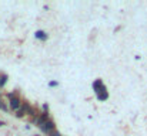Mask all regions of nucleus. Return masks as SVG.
<instances>
[{"label": "nucleus", "mask_w": 147, "mask_h": 136, "mask_svg": "<svg viewBox=\"0 0 147 136\" xmlns=\"http://www.w3.org/2000/svg\"><path fill=\"white\" fill-rule=\"evenodd\" d=\"M42 129H43L45 132L50 133V132H53V131H54V123H53L51 121H46V122H45V125L42 126Z\"/></svg>", "instance_id": "1"}, {"label": "nucleus", "mask_w": 147, "mask_h": 136, "mask_svg": "<svg viewBox=\"0 0 147 136\" xmlns=\"http://www.w3.org/2000/svg\"><path fill=\"white\" fill-rule=\"evenodd\" d=\"M9 96H10V106H11L13 109H17V108L20 106V101H19L16 96H13L11 94H10Z\"/></svg>", "instance_id": "2"}, {"label": "nucleus", "mask_w": 147, "mask_h": 136, "mask_svg": "<svg viewBox=\"0 0 147 136\" xmlns=\"http://www.w3.org/2000/svg\"><path fill=\"white\" fill-rule=\"evenodd\" d=\"M103 88H104V85L101 84V81H96V82L93 84V90H94V92H96V94H98V92L103 90Z\"/></svg>", "instance_id": "3"}, {"label": "nucleus", "mask_w": 147, "mask_h": 136, "mask_svg": "<svg viewBox=\"0 0 147 136\" xmlns=\"http://www.w3.org/2000/svg\"><path fill=\"white\" fill-rule=\"evenodd\" d=\"M97 98L100 99V101H104V99H107V92H106V87L103 88V90L100 91L97 94Z\"/></svg>", "instance_id": "4"}, {"label": "nucleus", "mask_w": 147, "mask_h": 136, "mask_svg": "<svg viewBox=\"0 0 147 136\" xmlns=\"http://www.w3.org/2000/svg\"><path fill=\"white\" fill-rule=\"evenodd\" d=\"M36 37H37V38H42V40H45V38H46V36H45V33H43V31H37V33H36Z\"/></svg>", "instance_id": "5"}]
</instances>
